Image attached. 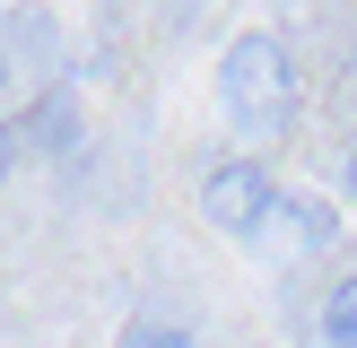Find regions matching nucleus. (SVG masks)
Here are the masks:
<instances>
[{"mask_svg": "<svg viewBox=\"0 0 357 348\" xmlns=\"http://www.w3.org/2000/svg\"><path fill=\"white\" fill-rule=\"evenodd\" d=\"M201 218L218 226V235L253 244L261 226L279 218V183H271V166H261V157H218V166L201 174Z\"/></svg>", "mask_w": 357, "mask_h": 348, "instance_id": "f03ea898", "label": "nucleus"}, {"mask_svg": "<svg viewBox=\"0 0 357 348\" xmlns=\"http://www.w3.org/2000/svg\"><path fill=\"white\" fill-rule=\"evenodd\" d=\"M9 166H17V131L0 122V183H9Z\"/></svg>", "mask_w": 357, "mask_h": 348, "instance_id": "39448f33", "label": "nucleus"}, {"mask_svg": "<svg viewBox=\"0 0 357 348\" xmlns=\"http://www.w3.org/2000/svg\"><path fill=\"white\" fill-rule=\"evenodd\" d=\"M340 191H349V200H357V148L340 157Z\"/></svg>", "mask_w": 357, "mask_h": 348, "instance_id": "423d86ee", "label": "nucleus"}, {"mask_svg": "<svg viewBox=\"0 0 357 348\" xmlns=\"http://www.w3.org/2000/svg\"><path fill=\"white\" fill-rule=\"evenodd\" d=\"M314 340H331V348H357V270H340L323 287V313H314Z\"/></svg>", "mask_w": 357, "mask_h": 348, "instance_id": "7ed1b4c3", "label": "nucleus"}, {"mask_svg": "<svg viewBox=\"0 0 357 348\" xmlns=\"http://www.w3.org/2000/svg\"><path fill=\"white\" fill-rule=\"evenodd\" d=\"M0 96H9V52H0Z\"/></svg>", "mask_w": 357, "mask_h": 348, "instance_id": "0eeeda50", "label": "nucleus"}, {"mask_svg": "<svg viewBox=\"0 0 357 348\" xmlns=\"http://www.w3.org/2000/svg\"><path fill=\"white\" fill-rule=\"evenodd\" d=\"M122 340H131V348H192V340H201V322H174V313H131V322H122Z\"/></svg>", "mask_w": 357, "mask_h": 348, "instance_id": "20e7f679", "label": "nucleus"}, {"mask_svg": "<svg viewBox=\"0 0 357 348\" xmlns=\"http://www.w3.org/2000/svg\"><path fill=\"white\" fill-rule=\"evenodd\" d=\"M218 96H227V113H236V131H288V113H296V52L279 44L271 26H253V35H236V44L218 52Z\"/></svg>", "mask_w": 357, "mask_h": 348, "instance_id": "f257e3e1", "label": "nucleus"}]
</instances>
